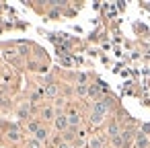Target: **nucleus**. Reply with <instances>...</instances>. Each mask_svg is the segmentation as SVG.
<instances>
[{
    "label": "nucleus",
    "mask_w": 150,
    "mask_h": 148,
    "mask_svg": "<svg viewBox=\"0 0 150 148\" xmlns=\"http://www.w3.org/2000/svg\"><path fill=\"white\" fill-rule=\"evenodd\" d=\"M68 123H70V127H78L80 125V115L78 113H70L68 115Z\"/></svg>",
    "instance_id": "39448f33"
},
{
    "label": "nucleus",
    "mask_w": 150,
    "mask_h": 148,
    "mask_svg": "<svg viewBox=\"0 0 150 148\" xmlns=\"http://www.w3.org/2000/svg\"><path fill=\"white\" fill-rule=\"evenodd\" d=\"M58 17H60V11H58V8H54V11L50 13V19H58Z\"/></svg>",
    "instance_id": "2eb2a0df"
},
{
    "label": "nucleus",
    "mask_w": 150,
    "mask_h": 148,
    "mask_svg": "<svg viewBox=\"0 0 150 148\" xmlns=\"http://www.w3.org/2000/svg\"><path fill=\"white\" fill-rule=\"evenodd\" d=\"M107 134L111 136V138H115V136H119L121 132H119V125L113 121V123H109V127H107Z\"/></svg>",
    "instance_id": "423d86ee"
},
{
    "label": "nucleus",
    "mask_w": 150,
    "mask_h": 148,
    "mask_svg": "<svg viewBox=\"0 0 150 148\" xmlns=\"http://www.w3.org/2000/svg\"><path fill=\"white\" fill-rule=\"evenodd\" d=\"M136 146H138V148H146V146H148V136L140 132V134L136 136Z\"/></svg>",
    "instance_id": "20e7f679"
},
{
    "label": "nucleus",
    "mask_w": 150,
    "mask_h": 148,
    "mask_svg": "<svg viewBox=\"0 0 150 148\" xmlns=\"http://www.w3.org/2000/svg\"><path fill=\"white\" fill-rule=\"evenodd\" d=\"M142 134H150V123H144L142 125Z\"/></svg>",
    "instance_id": "dca6fc26"
},
{
    "label": "nucleus",
    "mask_w": 150,
    "mask_h": 148,
    "mask_svg": "<svg viewBox=\"0 0 150 148\" xmlns=\"http://www.w3.org/2000/svg\"><path fill=\"white\" fill-rule=\"evenodd\" d=\"M88 148H103V140L97 138V136L91 138V140H88Z\"/></svg>",
    "instance_id": "9d476101"
},
{
    "label": "nucleus",
    "mask_w": 150,
    "mask_h": 148,
    "mask_svg": "<svg viewBox=\"0 0 150 148\" xmlns=\"http://www.w3.org/2000/svg\"><path fill=\"white\" fill-rule=\"evenodd\" d=\"M6 136H8L11 140H15V142H17V140H21V134H19V130H17L15 125H11V127H8V134H6Z\"/></svg>",
    "instance_id": "0eeeda50"
},
{
    "label": "nucleus",
    "mask_w": 150,
    "mask_h": 148,
    "mask_svg": "<svg viewBox=\"0 0 150 148\" xmlns=\"http://www.w3.org/2000/svg\"><path fill=\"white\" fill-rule=\"evenodd\" d=\"M45 95H47V97H56V95H58V86H56V84H50V86L45 89Z\"/></svg>",
    "instance_id": "f8f14e48"
},
{
    "label": "nucleus",
    "mask_w": 150,
    "mask_h": 148,
    "mask_svg": "<svg viewBox=\"0 0 150 148\" xmlns=\"http://www.w3.org/2000/svg\"><path fill=\"white\" fill-rule=\"evenodd\" d=\"M0 148H4V146H0Z\"/></svg>",
    "instance_id": "a211bd4d"
},
{
    "label": "nucleus",
    "mask_w": 150,
    "mask_h": 148,
    "mask_svg": "<svg viewBox=\"0 0 150 148\" xmlns=\"http://www.w3.org/2000/svg\"><path fill=\"white\" fill-rule=\"evenodd\" d=\"M76 95H80V97L88 95V86L86 84H76Z\"/></svg>",
    "instance_id": "9b49d317"
},
{
    "label": "nucleus",
    "mask_w": 150,
    "mask_h": 148,
    "mask_svg": "<svg viewBox=\"0 0 150 148\" xmlns=\"http://www.w3.org/2000/svg\"><path fill=\"white\" fill-rule=\"evenodd\" d=\"M35 140L45 142V140H47V130H45V127H39V130L35 132Z\"/></svg>",
    "instance_id": "6e6552de"
},
{
    "label": "nucleus",
    "mask_w": 150,
    "mask_h": 148,
    "mask_svg": "<svg viewBox=\"0 0 150 148\" xmlns=\"http://www.w3.org/2000/svg\"><path fill=\"white\" fill-rule=\"evenodd\" d=\"M27 148H41V142L33 138V140H29V144H27Z\"/></svg>",
    "instance_id": "ddd939ff"
},
{
    "label": "nucleus",
    "mask_w": 150,
    "mask_h": 148,
    "mask_svg": "<svg viewBox=\"0 0 150 148\" xmlns=\"http://www.w3.org/2000/svg\"><path fill=\"white\" fill-rule=\"evenodd\" d=\"M41 117L43 119H56V109L54 107H43L41 109Z\"/></svg>",
    "instance_id": "7ed1b4c3"
},
{
    "label": "nucleus",
    "mask_w": 150,
    "mask_h": 148,
    "mask_svg": "<svg viewBox=\"0 0 150 148\" xmlns=\"http://www.w3.org/2000/svg\"><path fill=\"white\" fill-rule=\"evenodd\" d=\"M29 111H31V107H29V103H23V105L19 107V117H23V119H25V117L29 115Z\"/></svg>",
    "instance_id": "1a4fd4ad"
},
{
    "label": "nucleus",
    "mask_w": 150,
    "mask_h": 148,
    "mask_svg": "<svg viewBox=\"0 0 150 148\" xmlns=\"http://www.w3.org/2000/svg\"><path fill=\"white\" fill-rule=\"evenodd\" d=\"M54 121H56V130H58V132H68V127H70V123H68V115L58 113Z\"/></svg>",
    "instance_id": "f03ea898"
},
{
    "label": "nucleus",
    "mask_w": 150,
    "mask_h": 148,
    "mask_svg": "<svg viewBox=\"0 0 150 148\" xmlns=\"http://www.w3.org/2000/svg\"><path fill=\"white\" fill-rule=\"evenodd\" d=\"M27 127H29V132H33V134H35V132H37V130H39V127H41V125H39V123H37V121H31V123H29V125H27Z\"/></svg>",
    "instance_id": "4468645a"
},
{
    "label": "nucleus",
    "mask_w": 150,
    "mask_h": 148,
    "mask_svg": "<svg viewBox=\"0 0 150 148\" xmlns=\"http://www.w3.org/2000/svg\"><path fill=\"white\" fill-rule=\"evenodd\" d=\"M109 107H111V99L109 97H105L103 101H97L95 105H93V111H91V121L97 125V123H101L103 119H105V115L109 113Z\"/></svg>",
    "instance_id": "f257e3e1"
},
{
    "label": "nucleus",
    "mask_w": 150,
    "mask_h": 148,
    "mask_svg": "<svg viewBox=\"0 0 150 148\" xmlns=\"http://www.w3.org/2000/svg\"><path fill=\"white\" fill-rule=\"evenodd\" d=\"M58 148H70V144L64 142V140H60V142H58Z\"/></svg>",
    "instance_id": "f3484780"
}]
</instances>
